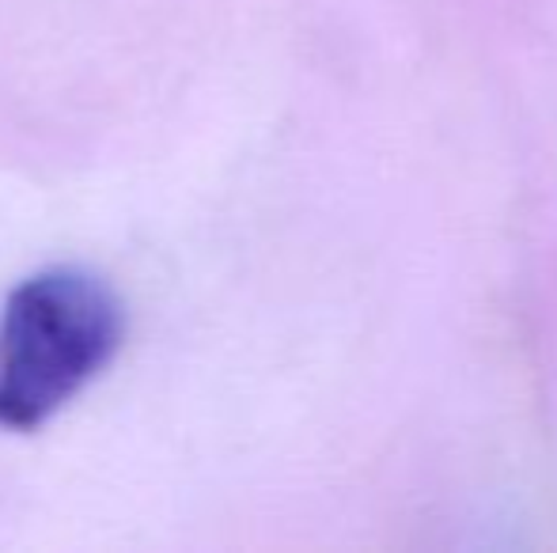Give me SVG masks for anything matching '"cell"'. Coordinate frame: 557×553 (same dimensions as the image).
Segmentation results:
<instances>
[{"instance_id":"6da1fadb","label":"cell","mask_w":557,"mask_h":553,"mask_svg":"<svg viewBox=\"0 0 557 553\" xmlns=\"http://www.w3.org/2000/svg\"><path fill=\"white\" fill-rule=\"evenodd\" d=\"M122 338V303L99 277H27L0 315V428L46 425L114 361Z\"/></svg>"}]
</instances>
